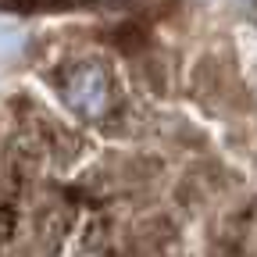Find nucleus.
I'll use <instances>...</instances> for the list:
<instances>
[{"instance_id":"nucleus-1","label":"nucleus","mask_w":257,"mask_h":257,"mask_svg":"<svg viewBox=\"0 0 257 257\" xmlns=\"http://www.w3.org/2000/svg\"><path fill=\"white\" fill-rule=\"evenodd\" d=\"M61 96L82 118H104L111 107V79L100 64L82 61L61 79Z\"/></svg>"}]
</instances>
